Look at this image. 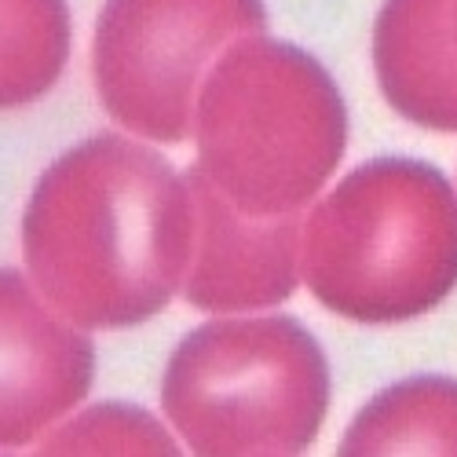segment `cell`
<instances>
[{
    "label": "cell",
    "mask_w": 457,
    "mask_h": 457,
    "mask_svg": "<svg viewBox=\"0 0 457 457\" xmlns=\"http://www.w3.org/2000/svg\"><path fill=\"white\" fill-rule=\"evenodd\" d=\"M41 453H179L176 439L139 406L106 403L59 425L41 439Z\"/></svg>",
    "instance_id": "11"
},
{
    "label": "cell",
    "mask_w": 457,
    "mask_h": 457,
    "mask_svg": "<svg viewBox=\"0 0 457 457\" xmlns=\"http://www.w3.org/2000/svg\"><path fill=\"white\" fill-rule=\"evenodd\" d=\"M92 380V337L48 308L26 275L0 268V450L55 428Z\"/></svg>",
    "instance_id": "6"
},
{
    "label": "cell",
    "mask_w": 457,
    "mask_h": 457,
    "mask_svg": "<svg viewBox=\"0 0 457 457\" xmlns=\"http://www.w3.org/2000/svg\"><path fill=\"white\" fill-rule=\"evenodd\" d=\"M373 70L399 118L457 132V0H385L373 22Z\"/></svg>",
    "instance_id": "8"
},
{
    "label": "cell",
    "mask_w": 457,
    "mask_h": 457,
    "mask_svg": "<svg viewBox=\"0 0 457 457\" xmlns=\"http://www.w3.org/2000/svg\"><path fill=\"white\" fill-rule=\"evenodd\" d=\"M195 256L183 296L198 312H256L293 296L300 282V212L249 216L235 209L195 165Z\"/></svg>",
    "instance_id": "7"
},
{
    "label": "cell",
    "mask_w": 457,
    "mask_h": 457,
    "mask_svg": "<svg viewBox=\"0 0 457 457\" xmlns=\"http://www.w3.org/2000/svg\"><path fill=\"white\" fill-rule=\"evenodd\" d=\"M70 59L66 0H0V110L45 99Z\"/></svg>",
    "instance_id": "10"
},
{
    "label": "cell",
    "mask_w": 457,
    "mask_h": 457,
    "mask_svg": "<svg viewBox=\"0 0 457 457\" xmlns=\"http://www.w3.org/2000/svg\"><path fill=\"white\" fill-rule=\"evenodd\" d=\"M340 453H457V380L410 377L385 388L355 413Z\"/></svg>",
    "instance_id": "9"
},
{
    "label": "cell",
    "mask_w": 457,
    "mask_h": 457,
    "mask_svg": "<svg viewBox=\"0 0 457 457\" xmlns=\"http://www.w3.org/2000/svg\"><path fill=\"white\" fill-rule=\"evenodd\" d=\"M190 256L187 176L118 132L55 158L22 216L29 282L81 329H129L162 315L183 289Z\"/></svg>",
    "instance_id": "1"
},
{
    "label": "cell",
    "mask_w": 457,
    "mask_h": 457,
    "mask_svg": "<svg viewBox=\"0 0 457 457\" xmlns=\"http://www.w3.org/2000/svg\"><path fill=\"white\" fill-rule=\"evenodd\" d=\"M198 169L249 216L303 212L348 150V106L303 48L249 33L209 66L195 106Z\"/></svg>",
    "instance_id": "2"
},
{
    "label": "cell",
    "mask_w": 457,
    "mask_h": 457,
    "mask_svg": "<svg viewBox=\"0 0 457 457\" xmlns=\"http://www.w3.org/2000/svg\"><path fill=\"white\" fill-rule=\"evenodd\" d=\"M162 410L202 457L303 453L329 410V362L289 315L205 322L165 362Z\"/></svg>",
    "instance_id": "4"
},
{
    "label": "cell",
    "mask_w": 457,
    "mask_h": 457,
    "mask_svg": "<svg viewBox=\"0 0 457 457\" xmlns=\"http://www.w3.org/2000/svg\"><path fill=\"white\" fill-rule=\"evenodd\" d=\"M300 278L326 312L392 326L457 289V190L428 162L385 154L352 169L300 231Z\"/></svg>",
    "instance_id": "3"
},
{
    "label": "cell",
    "mask_w": 457,
    "mask_h": 457,
    "mask_svg": "<svg viewBox=\"0 0 457 457\" xmlns=\"http://www.w3.org/2000/svg\"><path fill=\"white\" fill-rule=\"evenodd\" d=\"M263 26V0H106L92 37L99 103L121 129L176 146L195 132L216 55Z\"/></svg>",
    "instance_id": "5"
}]
</instances>
